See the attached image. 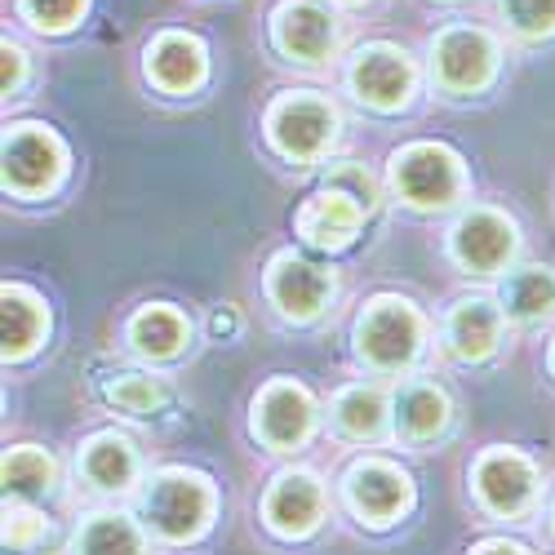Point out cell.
I'll list each match as a JSON object with an SVG mask.
<instances>
[{
    "instance_id": "6da1fadb",
    "label": "cell",
    "mask_w": 555,
    "mask_h": 555,
    "mask_svg": "<svg viewBox=\"0 0 555 555\" xmlns=\"http://www.w3.org/2000/svg\"><path fill=\"white\" fill-rule=\"evenodd\" d=\"M214 516V489L196 472H160L143 493V525L165 542H192Z\"/></svg>"
},
{
    "instance_id": "7a4b0ae2",
    "label": "cell",
    "mask_w": 555,
    "mask_h": 555,
    "mask_svg": "<svg viewBox=\"0 0 555 555\" xmlns=\"http://www.w3.org/2000/svg\"><path fill=\"white\" fill-rule=\"evenodd\" d=\"M267 138L285 160H298V165L320 160L338 138V112L330 99L311 94V89H298V94H285L271 103Z\"/></svg>"
},
{
    "instance_id": "3957f363",
    "label": "cell",
    "mask_w": 555,
    "mask_h": 555,
    "mask_svg": "<svg viewBox=\"0 0 555 555\" xmlns=\"http://www.w3.org/2000/svg\"><path fill=\"white\" fill-rule=\"evenodd\" d=\"M423 347V320L404 298H374L356 320V351L374 369H404Z\"/></svg>"
},
{
    "instance_id": "277c9868",
    "label": "cell",
    "mask_w": 555,
    "mask_h": 555,
    "mask_svg": "<svg viewBox=\"0 0 555 555\" xmlns=\"http://www.w3.org/2000/svg\"><path fill=\"white\" fill-rule=\"evenodd\" d=\"M391 182L404 205L413 209H444L462 192V169L457 156L440 143H413L396 152L391 160Z\"/></svg>"
},
{
    "instance_id": "5b68a950",
    "label": "cell",
    "mask_w": 555,
    "mask_h": 555,
    "mask_svg": "<svg viewBox=\"0 0 555 555\" xmlns=\"http://www.w3.org/2000/svg\"><path fill=\"white\" fill-rule=\"evenodd\" d=\"M67 152L44 125H14L5 133V188L14 196H44L59 188Z\"/></svg>"
},
{
    "instance_id": "8992f818",
    "label": "cell",
    "mask_w": 555,
    "mask_h": 555,
    "mask_svg": "<svg viewBox=\"0 0 555 555\" xmlns=\"http://www.w3.org/2000/svg\"><path fill=\"white\" fill-rule=\"evenodd\" d=\"M498 44L476 27H444L431 44V76L444 94H476L493 80Z\"/></svg>"
},
{
    "instance_id": "52a82bcc",
    "label": "cell",
    "mask_w": 555,
    "mask_h": 555,
    "mask_svg": "<svg viewBox=\"0 0 555 555\" xmlns=\"http://www.w3.org/2000/svg\"><path fill=\"white\" fill-rule=\"evenodd\" d=\"M271 40L289 63H325L338 44V18L320 0H285L271 14Z\"/></svg>"
},
{
    "instance_id": "ba28073f",
    "label": "cell",
    "mask_w": 555,
    "mask_h": 555,
    "mask_svg": "<svg viewBox=\"0 0 555 555\" xmlns=\"http://www.w3.org/2000/svg\"><path fill=\"white\" fill-rule=\"evenodd\" d=\"M347 80L356 89V99L374 112H400L413 99V63L396 44H369V50H360Z\"/></svg>"
},
{
    "instance_id": "9c48e42d",
    "label": "cell",
    "mask_w": 555,
    "mask_h": 555,
    "mask_svg": "<svg viewBox=\"0 0 555 555\" xmlns=\"http://www.w3.org/2000/svg\"><path fill=\"white\" fill-rule=\"evenodd\" d=\"M315 427V404L311 396L289 383V378H275L271 387H262V396L254 400V431L267 449L275 453H289L298 449Z\"/></svg>"
},
{
    "instance_id": "30bf717a",
    "label": "cell",
    "mask_w": 555,
    "mask_h": 555,
    "mask_svg": "<svg viewBox=\"0 0 555 555\" xmlns=\"http://www.w3.org/2000/svg\"><path fill=\"white\" fill-rule=\"evenodd\" d=\"M343 493H347V506L369 520V525H391L404 506L413 502V485L400 467L391 462H378V457H364L343 476Z\"/></svg>"
},
{
    "instance_id": "8fae6325",
    "label": "cell",
    "mask_w": 555,
    "mask_h": 555,
    "mask_svg": "<svg viewBox=\"0 0 555 555\" xmlns=\"http://www.w3.org/2000/svg\"><path fill=\"white\" fill-rule=\"evenodd\" d=\"M476 493L493 516H525L538 498V472L529 467V457L512 449H489L476 462Z\"/></svg>"
},
{
    "instance_id": "7c38bea8",
    "label": "cell",
    "mask_w": 555,
    "mask_h": 555,
    "mask_svg": "<svg viewBox=\"0 0 555 555\" xmlns=\"http://www.w3.org/2000/svg\"><path fill=\"white\" fill-rule=\"evenodd\" d=\"M449 245H453L457 267H467L476 275H493L516 254V227L498 209H472V214L457 218Z\"/></svg>"
},
{
    "instance_id": "4fadbf2b",
    "label": "cell",
    "mask_w": 555,
    "mask_h": 555,
    "mask_svg": "<svg viewBox=\"0 0 555 555\" xmlns=\"http://www.w3.org/2000/svg\"><path fill=\"white\" fill-rule=\"evenodd\" d=\"M267 294L271 302L281 307V315L289 320H315L325 311V302L334 298V275L325 267H315L307 258H294V254H281L267 271Z\"/></svg>"
},
{
    "instance_id": "5bb4252c",
    "label": "cell",
    "mask_w": 555,
    "mask_h": 555,
    "mask_svg": "<svg viewBox=\"0 0 555 555\" xmlns=\"http://www.w3.org/2000/svg\"><path fill=\"white\" fill-rule=\"evenodd\" d=\"M325 516V489L311 472H285L262 498V520L281 538H307Z\"/></svg>"
},
{
    "instance_id": "9a60e30c",
    "label": "cell",
    "mask_w": 555,
    "mask_h": 555,
    "mask_svg": "<svg viewBox=\"0 0 555 555\" xmlns=\"http://www.w3.org/2000/svg\"><path fill=\"white\" fill-rule=\"evenodd\" d=\"M360 218H364L360 201H351L338 188H325L298 209V236L311 249H347L360 231Z\"/></svg>"
},
{
    "instance_id": "2e32d148",
    "label": "cell",
    "mask_w": 555,
    "mask_h": 555,
    "mask_svg": "<svg viewBox=\"0 0 555 555\" xmlns=\"http://www.w3.org/2000/svg\"><path fill=\"white\" fill-rule=\"evenodd\" d=\"M147 76L165 89V94H192L205 80V44L196 36L165 31L147 50Z\"/></svg>"
},
{
    "instance_id": "e0dca14e",
    "label": "cell",
    "mask_w": 555,
    "mask_h": 555,
    "mask_svg": "<svg viewBox=\"0 0 555 555\" xmlns=\"http://www.w3.org/2000/svg\"><path fill=\"white\" fill-rule=\"evenodd\" d=\"M502 338V311L489 298H462L444 320V347L453 360H485Z\"/></svg>"
},
{
    "instance_id": "ac0fdd59",
    "label": "cell",
    "mask_w": 555,
    "mask_h": 555,
    "mask_svg": "<svg viewBox=\"0 0 555 555\" xmlns=\"http://www.w3.org/2000/svg\"><path fill=\"white\" fill-rule=\"evenodd\" d=\"M80 476L89 480V489L99 493H120L133 485L138 476V457H133V444L116 431H103L94 436L85 449H80Z\"/></svg>"
},
{
    "instance_id": "d6986e66",
    "label": "cell",
    "mask_w": 555,
    "mask_h": 555,
    "mask_svg": "<svg viewBox=\"0 0 555 555\" xmlns=\"http://www.w3.org/2000/svg\"><path fill=\"white\" fill-rule=\"evenodd\" d=\"M449 427V396L436 383H409L396 396V431L413 444L436 440Z\"/></svg>"
},
{
    "instance_id": "ffe728a7",
    "label": "cell",
    "mask_w": 555,
    "mask_h": 555,
    "mask_svg": "<svg viewBox=\"0 0 555 555\" xmlns=\"http://www.w3.org/2000/svg\"><path fill=\"white\" fill-rule=\"evenodd\" d=\"M129 343H133V351H143L152 360H169L188 347V320H182V311H173L169 302L143 307L129 320Z\"/></svg>"
},
{
    "instance_id": "44dd1931",
    "label": "cell",
    "mask_w": 555,
    "mask_h": 555,
    "mask_svg": "<svg viewBox=\"0 0 555 555\" xmlns=\"http://www.w3.org/2000/svg\"><path fill=\"white\" fill-rule=\"evenodd\" d=\"M502 307L506 315L525 320V325H542V320L555 315V275L542 267H520L516 275H506Z\"/></svg>"
},
{
    "instance_id": "7402d4cb",
    "label": "cell",
    "mask_w": 555,
    "mask_h": 555,
    "mask_svg": "<svg viewBox=\"0 0 555 555\" xmlns=\"http://www.w3.org/2000/svg\"><path fill=\"white\" fill-rule=\"evenodd\" d=\"M334 427L347 440H378L387 431V396L378 387H347L334 400Z\"/></svg>"
},
{
    "instance_id": "603a6c76",
    "label": "cell",
    "mask_w": 555,
    "mask_h": 555,
    "mask_svg": "<svg viewBox=\"0 0 555 555\" xmlns=\"http://www.w3.org/2000/svg\"><path fill=\"white\" fill-rule=\"evenodd\" d=\"M5 360H23V356H31L36 351V343H40V334H44V307L27 294V289H18V285H10L5 289Z\"/></svg>"
},
{
    "instance_id": "cb8c5ba5",
    "label": "cell",
    "mask_w": 555,
    "mask_h": 555,
    "mask_svg": "<svg viewBox=\"0 0 555 555\" xmlns=\"http://www.w3.org/2000/svg\"><path fill=\"white\" fill-rule=\"evenodd\" d=\"M59 480L54 457L36 449V444H18L5 453V493L10 498H44Z\"/></svg>"
},
{
    "instance_id": "d4e9b609",
    "label": "cell",
    "mask_w": 555,
    "mask_h": 555,
    "mask_svg": "<svg viewBox=\"0 0 555 555\" xmlns=\"http://www.w3.org/2000/svg\"><path fill=\"white\" fill-rule=\"evenodd\" d=\"M76 555H143V538L120 516H89L76 533Z\"/></svg>"
},
{
    "instance_id": "484cf974",
    "label": "cell",
    "mask_w": 555,
    "mask_h": 555,
    "mask_svg": "<svg viewBox=\"0 0 555 555\" xmlns=\"http://www.w3.org/2000/svg\"><path fill=\"white\" fill-rule=\"evenodd\" d=\"M103 396H107V404H116L125 413H152L165 404V387L147 374H120L103 387Z\"/></svg>"
},
{
    "instance_id": "4316f807",
    "label": "cell",
    "mask_w": 555,
    "mask_h": 555,
    "mask_svg": "<svg viewBox=\"0 0 555 555\" xmlns=\"http://www.w3.org/2000/svg\"><path fill=\"white\" fill-rule=\"evenodd\" d=\"M502 18L520 36H551L555 31V0H498Z\"/></svg>"
},
{
    "instance_id": "83f0119b",
    "label": "cell",
    "mask_w": 555,
    "mask_h": 555,
    "mask_svg": "<svg viewBox=\"0 0 555 555\" xmlns=\"http://www.w3.org/2000/svg\"><path fill=\"white\" fill-rule=\"evenodd\" d=\"M18 10L36 31H67L85 14V0H18Z\"/></svg>"
},
{
    "instance_id": "f1b7e54d",
    "label": "cell",
    "mask_w": 555,
    "mask_h": 555,
    "mask_svg": "<svg viewBox=\"0 0 555 555\" xmlns=\"http://www.w3.org/2000/svg\"><path fill=\"white\" fill-rule=\"evenodd\" d=\"M330 188H338V192H347L351 201H360V205H364V214L378 205V188H374V178H369L356 160H347V165H338V169L330 173Z\"/></svg>"
},
{
    "instance_id": "f546056e",
    "label": "cell",
    "mask_w": 555,
    "mask_h": 555,
    "mask_svg": "<svg viewBox=\"0 0 555 555\" xmlns=\"http://www.w3.org/2000/svg\"><path fill=\"white\" fill-rule=\"evenodd\" d=\"M40 533H44V520L40 516L23 512V506H10V512H5V542L10 546H31Z\"/></svg>"
},
{
    "instance_id": "4dcf8cb0",
    "label": "cell",
    "mask_w": 555,
    "mask_h": 555,
    "mask_svg": "<svg viewBox=\"0 0 555 555\" xmlns=\"http://www.w3.org/2000/svg\"><path fill=\"white\" fill-rule=\"evenodd\" d=\"M0 59H5V94H14V89H18V80H23V50H18V44H10L5 40V50H0Z\"/></svg>"
},
{
    "instance_id": "1f68e13d",
    "label": "cell",
    "mask_w": 555,
    "mask_h": 555,
    "mask_svg": "<svg viewBox=\"0 0 555 555\" xmlns=\"http://www.w3.org/2000/svg\"><path fill=\"white\" fill-rule=\"evenodd\" d=\"M472 555H529L520 542H506V538H489V542H480Z\"/></svg>"
},
{
    "instance_id": "d6a6232c",
    "label": "cell",
    "mask_w": 555,
    "mask_h": 555,
    "mask_svg": "<svg viewBox=\"0 0 555 555\" xmlns=\"http://www.w3.org/2000/svg\"><path fill=\"white\" fill-rule=\"evenodd\" d=\"M343 5H360V0H343Z\"/></svg>"
},
{
    "instance_id": "836d02e7",
    "label": "cell",
    "mask_w": 555,
    "mask_h": 555,
    "mask_svg": "<svg viewBox=\"0 0 555 555\" xmlns=\"http://www.w3.org/2000/svg\"><path fill=\"white\" fill-rule=\"evenodd\" d=\"M551 369H555V347H551Z\"/></svg>"
}]
</instances>
